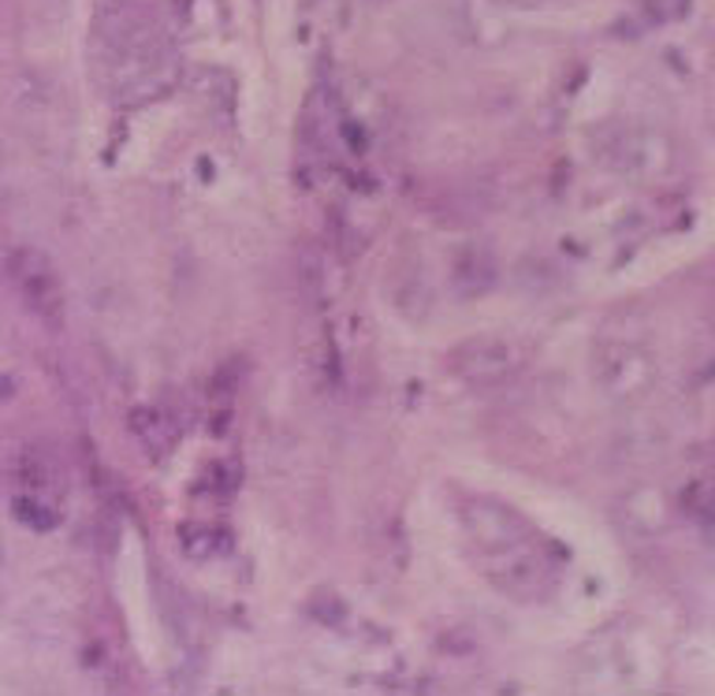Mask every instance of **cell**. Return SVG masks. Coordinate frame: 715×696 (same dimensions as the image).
<instances>
[{"mask_svg": "<svg viewBox=\"0 0 715 696\" xmlns=\"http://www.w3.org/2000/svg\"><path fill=\"white\" fill-rule=\"evenodd\" d=\"M682 507L693 522L701 525H712V507H715V491H712V480L708 477H696L693 485H685L682 491Z\"/></svg>", "mask_w": 715, "mask_h": 696, "instance_id": "cell-11", "label": "cell"}, {"mask_svg": "<svg viewBox=\"0 0 715 696\" xmlns=\"http://www.w3.org/2000/svg\"><path fill=\"white\" fill-rule=\"evenodd\" d=\"M592 380L615 403H641L656 392L659 361L637 339H608L592 355Z\"/></svg>", "mask_w": 715, "mask_h": 696, "instance_id": "cell-2", "label": "cell"}, {"mask_svg": "<svg viewBox=\"0 0 715 696\" xmlns=\"http://www.w3.org/2000/svg\"><path fill=\"white\" fill-rule=\"evenodd\" d=\"M12 518L23 529H31V533H53V529L60 525V507H57V499L20 491V496L12 499Z\"/></svg>", "mask_w": 715, "mask_h": 696, "instance_id": "cell-10", "label": "cell"}, {"mask_svg": "<svg viewBox=\"0 0 715 696\" xmlns=\"http://www.w3.org/2000/svg\"><path fill=\"white\" fill-rule=\"evenodd\" d=\"M206 485L220 488V491H231L239 485V473L231 466H212V469H206Z\"/></svg>", "mask_w": 715, "mask_h": 696, "instance_id": "cell-12", "label": "cell"}, {"mask_svg": "<svg viewBox=\"0 0 715 696\" xmlns=\"http://www.w3.org/2000/svg\"><path fill=\"white\" fill-rule=\"evenodd\" d=\"M8 280L20 291V299L34 317L60 328L64 324V280L53 257L38 246H12L4 257Z\"/></svg>", "mask_w": 715, "mask_h": 696, "instance_id": "cell-3", "label": "cell"}, {"mask_svg": "<svg viewBox=\"0 0 715 696\" xmlns=\"http://www.w3.org/2000/svg\"><path fill=\"white\" fill-rule=\"evenodd\" d=\"M108 4H127V0H108Z\"/></svg>", "mask_w": 715, "mask_h": 696, "instance_id": "cell-14", "label": "cell"}, {"mask_svg": "<svg viewBox=\"0 0 715 696\" xmlns=\"http://www.w3.org/2000/svg\"><path fill=\"white\" fill-rule=\"evenodd\" d=\"M0 562H4V544H0Z\"/></svg>", "mask_w": 715, "mask_h": 696, "instance_id": "cell-15", "label": "cell"}, {"mask_svg": "<svg viewBox=\"0 0 715 696\" xmlns=\"http://www.w3.org/2000/svg\"><path fill=\"white\" fill-rule=\"evenodd\" d=\"M526 355L515 339L504 336H477L454 347L451 373L470 387H499L522 373Z\"/></svg>", "mask_w": 715, "mask_h": 696, "instance_id": "cell-4", "label": "cell"}, {"mask_svg": "<svg viewBox=\"0 0 715 696\" xmlns=\"http://www.w3.org/2000/svg\"><path fill=\"white\" fill-rule=\"evenodd\" d=\"M608 161L615 172H626V175H659L671 161V153L659 146V138H648V135H619V142L608 150Z\"/></svg>", "mask_w": 715, "mask_h": 696, "instance_id": "cell-5", "label": "cell"}, {"mask_svg": "<svg viewBox=\"0 0 715 696\" xmlns=\"http://www.w3.org/2000/svg\"><path fill=\"white\" fill-rule=\"evenodd\" d=\"M15 395V380L12 376H0V398H12Z\"/></svg>", "mask_w": 715, "mask_h": 696, "instance_id": "cell-13", "label": "cell"}, {"mask_svg": "<svg viewBox=\"0 0 715 696\" xmlns=\"http://www.w3.org/2000/svg\"><path fill=\"white\" fill-rule=\"evenodd\" d=\"M481 522L466 518L470 536L481 544V570L485 578L496 584L504 596L515 600H541L552 592L555 584V566L544 559L541 552L529 541L526 522L518 525V533H504V522L510 510H496V507H477Z\"/></svg>", "mask_w": 715, "mask_h": 696, "instance_id": "cell-1", "label": "cell"}, {"mask_svg": "<svg viewBox=\"0 0 715 696\" xmlns=\"http://www.w3.org/2000/svg\"><path fill=\"white\" fill-rule=\"evenodd\" d=\"M499 280V265L488 250L481 246H470V250H459L451 262V287L462 294V299H481L488 294L492 287Z\"/></svg>", "mask_w": 715, "mask_h": 696, "instance_id": "cell-7", "label": "cell"}, {"mask_svg": "<svg viewBox=\"0 0 715 696\" xmlns=\"http://www.w3.org/2000/svg\"><path fill=\"white\" fill-rule=\"evenodd\" d=\"M127 425H131V436L138 440V448L150 454V459H169L172 454L175 429L161 410H153V406H135Z\"/></svg>", "mask_w": 715, "mask_h": 696, "instance_id": "cell-8", "label": "cell"}, {"mask_svg": "<svg viewBox=\"0 0 715 696\" xmlns=\"http://www.w3.org/2000/svg\"><path fill=\"white\" fill-rule=\"evenodd\" d=\"M12 477H15V485H20L23 491H34V496H45V499H57L60 491H64L60 462L53 459L49 451L31 448V443H26L20 454H15Z\"/></svg>", "mask_w": 715, "mask_h": 696, "instance_id": "cell-6", "label": "cell"}, {"mask_svg": "<svg viewBox=\"0 0 715 696\" xmlns=\"http://www.w3.org/2000/svg\"><path fill=\"white\" fill-rule=\"evenodd\" d=\"M175 541H180V552L187 555L191 562H212V559H224V555L231 552V533L220 525H209V522L180 525Z\"/></svg>", "mask_w": 715, "mask_h": 696, "instance_id": "cell-9", "label": "cell"}]
</instances>
